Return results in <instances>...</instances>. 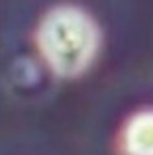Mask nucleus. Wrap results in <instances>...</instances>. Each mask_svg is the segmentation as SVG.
<instances>
[{
  "instance_id": "obj_2",
  "label": "nucleus",
  "mask_w": 153,
  "mask_h": 155,
  "mask_svg": "<svg viewBox=\"0 0 153 155\" xmlns=\"http://www.w3.org/2000/svg\"><path fill=\"white\" fill-rule=\"evenodd\" d=\"M120 155H153V108L132 114L118 137Z\"/></svg>"
},
{
  "instance_id": "obj_1",
  "label": "nucleus",
  "mask_w": 153,
  "mask_h": 155,
  "mask_svg": "<svg viewBox=\"0 0 153 155\" xmlns=\"http://www.w3.org/2000/svg\"><path fill=\"white\" fill-rule=\"evenodd\" d=\"M35 41L55 75L73 79L92 65L100 45V30L86 10L61 4L43 14L35 30Z\"/></svg>"
}]
</instances>
